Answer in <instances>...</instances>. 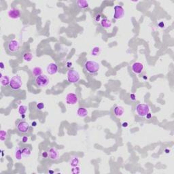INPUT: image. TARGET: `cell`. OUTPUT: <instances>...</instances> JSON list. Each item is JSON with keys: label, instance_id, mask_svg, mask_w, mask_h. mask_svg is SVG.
Wrapping results in <instances>:
<instances>
[{"label": "cell", "instance_id": "11", "mask_svg": "<svg viewBox=\"0 0 174 174\" xmlns=\"http://www.w3.org/2000/svg\"><path fill=\"white\" fill-rule=\"evenodd\" d=\"M8 15L11 19H18L20 17V12L19 10L16 8H11L8 12Z\"/></svg>", "mask_w": 174, "mask_h": 174}, {"label": "cell", "instance_id": "2", "mask_svg": "<svg viewBox=\"0 0 174 174\" xmlns=\"http://www.w3.org/2000/svg\"><path fill=\"white\" fill-rule=\"evenodd\" d=\"M20 48V44L18 41L16 40H11L7 42L6 49L8 52L10 54L17 53Z\"/></svg>", "mask_w": 174, "mask_h": 174}, {"label": "cell", "instance_id": "5", "mask_svg": "<svg viewBox=\"0 0 174 174\" xmlns=\"http://www.w3.org/2000/svg\"><path fill=\"white\" fill-rule=\"evenodd\" d=\"M49 79L45 75H41L36 77L35 79V84L38 87H44L49 84Z\"/></svg>", "mask_w": 174, "mask_h": 174}, {"label": "cell", "instance_id": "8", "mask_svg": "<svg viewBox=\"0 0 174 174\" xmlns=\"http://www.w3.org/2000/svg\"><path fill=\"white\" fill-rule=\"evenodd\" d=\"M30 129V125L26 121H20L17 125V129L20 133H26L29 131Z\"/></svg>", "mask_w": 174, "mask_h": 174}, {"label": "cell", "instance_id": "37", "mask_svg": "<svg viewBox=\"0 0 174 174\" xmlns=\"http://www.w3.org/2000/svg\"><path fill=\"white\" fill-rule=\"evenodd\" d=\"M159 27H164V23H163V22H160V23H159Z\"/></svg>", "mask_w": 174, "mask_h": 174}, {"label": "cell", "instance_id": "12", "mask_svg": "<svg viewBox=\"0 0 174 174\" xmlns=\"http://www.w3.org/2000/svg\"><path fill=\"white\" fill-rule=\"evenodd\" d=\"M143 68H144V66L141 63L135 62L132 65V71L133 73L136 74H141L143 72Z\"/></svg>", "mask_w": 174, "mask_h": 174}, {"label": "cell", "instance_id": "1", "mask_svg": "<svg viewBox=\"0 0 174 174\" xmlns=\"http://www.w3.org/2000/svg\"><path fill=\"white\" fill-rule=\"evenodd\" d=\"M84 69L89 74H95L99 70V64L95 61H87L84 63Z\"/></svg>", "mask_w": 174, "mask_h": 174}, {"label": "cell", "instance_id": "30", "mask_svg": "<svg viewBox=\"0 0 174 174\" xmlns=\"http://www.w3.org/2000/svg\"><path fill=\"white\" fill-rule=\"evenodd\" d=\"M42 157H44V159L48 158V152H46V151H44V152H43L42 153Z\"/></svg>", "mask_w": 174, "mask_h": 174}, {"label": "cell", "instance_id": "33", "mask_svg": "<svg viewBox=\"0 0 174 174\" xmlns=\"http://www.w3.org/2000/svg\"><path fill=\"white\" fill-rule=\"evenodd\" d=\"M131 99L132 101H135L136 99V96L134 94H131Z\"/></svg>", "mask_w": 174, "mask_h": 174}, {"label": "cell", "instance_id": "34", "mask_svg": "<svg viewBox=\"0 0 174 174\" xmlns=\"http://www.w3.org/2000/svg\"><path fill=\"white\" fill-rule=\"evenodd\" d=\"M122 126H123V127L126 128L129 126V124H128V123H127V122H124V123L122 124Z\"/></svg>", "mask_w": 174, "mask_h": 174}, {"label": "cell", "instance_id": "3", "mask_svg": "<svg viewBox=\"0 0 174 174\" xmlns=\"http://www.w3.org/2000/svg\"><path fill=\"white\" fill-rule=\"evenodd\" d=\"M135 111L139 117H144L149 113L150 107L148 105L145 103H139L136 105Z\"/></svg>", "mask_w": 174, "mask_h": 174}, {"label": "cell", "instance_id": "25", "mask_svg": "<svg viewBox=\"0 0 174 174\" xmlns=\"http://www.w3.org/2000/svg\"><path fill=\"white\" fill-rule=\"evenodd\" d=\"M7 135H8L7 132L4 130H2L0 131V139H1V141H3L6 140L7 138Z\"/></svg>", "mask_w": 174, "mask_h": 174}, {"label": "cell", "instance_id": "32", "mask_svg": "<svg viewBox=\"0 0 174 174\" xmlns=\"http://www.w3.org/2000/svg\"><path fill=\"white\" fill-rule=\"evenodd\" d=\"M22 140L23 143H26L27 141H28V137H27V136H24L23 137H22Z\"/></svg>", "mask_w": 174, "mask_h": 174}, {"label": "cell", "instance_id": "4", "mask_svg": "<svg viewBox=\"0 0 174 174\" xmlns=\"http://www.w3.org/2000/svg\"><path fill=\"white\" fill-rule=\"evenodd\" d=\"M10 86L12 90H18L22 86V82L20 76L16 75L13 76L10 81Z\"/></svg>", "mask_w": 174, "mask_h": 174}, {"label": "cell", "instance_id": "17", "mask_svg": "<svg viewBox=\"0 0 174 174\" xmlns=\"http://www.w3.org/2000/svg\"><path fill=\"white\" fill-rule=\"evenodd\" d=\"M10 80L8 76H3L2 78H0V83H1V85L2 86H6L8 84H10Z\"/></svg>", "mask_w": 174, "mask_h": 174}, {"label": "cell", "instance_id": "31", "mask_svg": "<svg viewBox=\"0 0 174 174\" xmlns=\"http://www.w3.org/2000/svg\"><path fill=\"white\" fill-rule=\"evenodd\" d=\"M72 66V63L70 62V61H68V62L66 63V67L67 68H70V67Z\"/></svg>", "mask_w": 174, "mask_h": 174}, {"label": "cell", "instance_id": "39", "mask_svg": "<svg viewBox=\"0 0 174 174\" xmlns=\"http://www.w3.org/2000/svg\"><path fill=\"white\" fill-rule=\"evenodd\" d=\"M165 152H166V153H169V150H165Z\"/></svg>", "mask_w": 174, "mask_h": 174}, {"label": "cell", "instance_id": "18", "mask_svg": "<svg viewBox=\"0 0 174 174\" xmlns=\"http://www.w3.org/2000/svg\"><path fill=\"white\" fill-rule=\"evenodd\" d=\"M76 4L81 9H85L89 7V2L86 0H78L76 2Z\"/></svg>", "mask_w": 174, "mask_h": 174}, {"label": "cell", "instance_id": "23", "mask_svg": "<svg viewBox=\"0 0 174 174\" xmlns=\"http://www.w3.org/2000/svg\"><path fill=\"white\" fill-rule=\"evenodd\" d=\"M27 110V107L25 105H21L19 106L18 107V113L22 116V115H25V114L26 113Z\"/></svg>", "mask_w": 174, "mask_h": 174}, {"label": "cell", "instance_id": "40", "mask_svg": "<svg viewBox=\"0 0 174 174\" xmlns=\"http://www.w3.org/2000/svg\"><path fill=\"white\" fill-rule=\"evenodd\" d=\"M143 79H145V80H146V79H147V78L146 77V76H143Z\"/></svg>", "mask_w": 174, "mask_h": 174}, {"label": "cell", "instance_id": "15", "mask_svg": "<svg viewBox=\"0 0 174 174\" xmlns=\"http://www.w3.org/2000/svg\"><path fill=\"white\" fill-rule=\"evenodd\" d=\"M88 114H89L88 110H87L85 107H79L78 109V110H77V114H78V116L81 117V118H84V117L87 116Z\"/></svg>", "mask_w": 174, "mask_h": 174}, {"label": "cell", "instance_id": "35", "mask_svg": "<svg viewBox=\"0 0 174 174\" xmlns=\"http://www.w3.org/2000/svg\"><path fill=\"white\" fill-rule=\"evenodd\" d=\"M4 67H5L4 63L3 62L0 63V68H1L2 69H4Z\"/></svg>", "mask_w": 174, "mask_h": 174}, {"label": "cell", "instance_id": "27", "mask_svg": "<svg viewBox=\"0 0 174 174\" xmlns=\"http://www.w3.org/2000/svg\"><path fill=\"white\" fill-rule=\"evenodd\" d=\"M72 173H74V174L80 173V168L79 167H78V166H76V167H74L72 168Z\"/></svg>", "mask_w": 174, "mask_h": 174}, {"label": "cell", "instance_id": "16", "mask_svg": "<svg viewBox=\"0 0 174 174\" xmlns=\"http://www.w3.org/2000/svg\"><path fill=\"white\" fill-rule=\"evenodd\" d=\"M101 25L104 29H109L112 26V22L107 18H103L101 20Z\"/></svg>", "mask_w": 174, "mask_h": 174}, {"label": "cell", "instance_id": "29", "mask_svg": "<svg viewBox=\"0 0 174 174\" xmlns=\"http://www.w3.org/2000/svg\"><path fill=\"white\" fill-rule=\"evenodd\" d=\"M101 14H97L95 16V20H96L97 22H99L101 20Z\"/></svg>", "mask_w": 174, "mask_h": 174}, {"label": "cell", "instance_id": "13", "mask_svg": "<svg viewBox=\"0 0 174 174\" xmlns=\"http://www.w3.org/2000/svg\"><path fill=\"white\" fill-rule=\"evenodd\" d=\"M47 73L50 75H54L58 72V65L56 63H49L46 68Z\"/></svg>", "mask_w": 174, "mask_h": 174}, {"label": "cell", "instance_id": "28", "mask_svg": "<svg viewBox=\"0 0 174 174\" xmlns=\"http://www.w3.org/2000/svg\"><path fill=\"white\" fill-rule=\"evenodd\" d=\"M36 106H37V108H38V109H40V110H42V109L44 108V104L42 102L38 103Z\"/></svg>", "mask_w": 174, "mask_h": 174}, {"label": "cell", "instance_id": "36", "mask_svg": "<svg viewBox=\"0 0 174 174\" xmlns=\"http://www.w3.org/2000/svg\"><path fill=\"white\" fill-rule=\"evenodd\" d=\"M146 117L148 119H150V118H151V117H152V114H150V113H148V114L146 116Z\"/></svg>", "mask_w": 174, "mask_h": 174}, {"label": "cell", "instance_id": "24", "mask_svg": "<svg viewBox=\"0 0 174 174\" xmlns=\"http://www.w3.org/2000/svg\"><path fill=\"white\" fill-rule=\"evenodd\" d=\"M22 156H29L31 154V150L28 147L23 148L22 149Z\"/></svg>", "mask_w": 174, "mask_h": 174}, {"label": "cell", "instance_id": "9", "mask_svg": "<svg viewBox=\"0 0 174 174\" xmlns=\"http://www.w3.org/2000/svg\"><path fill=\"white\" fill-rule=\"evenodd\" d=\"M66 102L69 105H75L78 102V95L73 93H69L66 96Z\"/></svg>", "mask_w": 174, "mask_h": 174}, {"label": "cell", "instance_id": "26", "mask_svg": "<svg viewBox=\"0 0 174 174\" xmlns=\"http://www.w3.org/2000/svg\"><path fill=\"white\" fill-rule=\"evenodd\" d=\"M99 53H100V48H99V47H95L93 49V50H92V55L93 56H97Z\"/></svg>", "mask_w": 174, "mask_h": 174}, {"label": "cell", "instance_id": "6", "mask_svg": "<svg viewBox=\"0 0 174 174\" xmlns=\"http://www.w3.org/2000/svg\"><path fill=\"white\" fill-rule=\"evenodd\" d=\"M67 80L69 82L76 83L78 82L80 79V74L76 70H69L67 72Z\"/></svg>", "mask_w": 174, "mask_h": 174}, {"label": "cell", "instance_id": "21", "mask_svg": "<svg viewBox=\"0 0 174 174\" xmlns=\"http://www.w3.org/2000/svg\"><path fill=\"white\" fill-rule=\"evenodd\" d=\"M23 59L27 61V62H30L33 59V54L31 52H25L23 54Z\"/></svg>", "mask_w": 174, "mask_h": 174}, {"label": "cell", "instance_id": "38", "mask_svg": "<svg viewBox=\"0 0 174 174\" xmlns=\"http://www.w3.org/2000/svg\"><path fill=\"white\" fill-rule=\"evenodd\" d=\"M31 125H32V127H36V125H37V123L34 121V122H33V123H32Z\"/></svg>", "mask_w": 174, "mask_h": 174}, {"label": "cell", "instance_id": "20", "mask_svg": "<svg viewBox=\"0 0 174 174\" xmlns=\"http://www.w3.org/2000/svg\"><path fill=\"white\" fill-rule=\"evenodd\" d=\"M32 73L34 74V76L35 77H38L41 75H42V69H41L40 67H34V69H32Z\"/></svg>", "mask_w": 174, "mask_h": 174}, {"label": "cell", "instance_id": "22", "mask_svg": "<svg viewBox=\"0 0 174 174\" xmlns=\"http://www.w3.org/2000/svg\"><path fill=\"white\" fill-rule=\"evenodd\" d=\"M22 150L18 148L15 151V158L16 160L18 161H20L22 159Z\"/></svg>", "mask_w": 174, "mask_h": 174}, {"label": "cell", "instance_id": "10", "mask_svg": "<svg viewBox=\"0 0 174 174\" xmlns=\"http://www.w3.org/2000/svg\"><path fill=\"white\" fill-rule=\"evenodd\" d=\"M48 157L52 161H56L59 157V151L55 148H50L48 151Z\"/></svg>", "mask_w": 174, "mask_h": 174}, {"label": "cell", "instance_id": "7", "mask_svg": "<svg viewBox=\"0 0 174 174\" xmlns=\"http://www.w3.org/2000/svg\"><path fill=\"white\" fill-rule=\"evenodd\" d=\"M125 16V10L121 6H114V18L118 20L123 18Z\"/></svg>", "mask_w": 174, "mask_h": 174}, {"label": "cell", "instance_id": "14", "mask_svg": "<svg viewBox=\"0 0 174 174\" xmlns=\"http://www.w3.org/2000/svg\"><path fill=\"white\" fill-rule=\"evenodd\" d=\"M114 112L115 116H117V117H121L124 114V112H125V109L122 106L117 105V106L114 107Z\"/></svg>", "mask_w": 174, "mask_h": 174}, {"label": "cell", "instance_id": "19", "mask_svg": "<svg viewBox=\"0 0 174 174\" xmlns=\"http://www.w3.org/2000/svg\"><path fill=\"white\" fill-rule=\"evenodd\" d=\"M79 164V159L78 156H72L70 161H69V165L72 166V167L78 166Z\"/></svg>", "mask_w": 174, "mask_h": 174}]
</instances>
